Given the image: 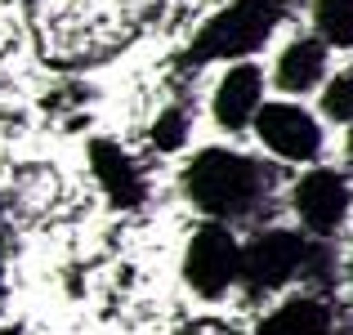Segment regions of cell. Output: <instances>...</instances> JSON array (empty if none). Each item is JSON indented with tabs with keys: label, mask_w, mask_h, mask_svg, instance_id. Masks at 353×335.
<instances>
[{
	"label": "cell",
	"mask_w": 353,
	"mask_h": 335,
	"mask_svg": "<svg viewBox=\"0 0 353 335\" xmlns=\"http://www.w3.org/2000/svg\"><path fill=\"white\" fill-rule=\"evenodd\" d=\"M259 108H264V72L255 63H233L215 90V103H210L215 121L224 130H246L255 125Z\"/></svg>",
	"instance_id": "obj_7"
},
{
	"label": "cell",
	"mask_w": 353,
	"mask_h": 335,
	"mask_svg": "<svg viewBox=\"0 0 353 335\" xmlns=\"http://www.w3.org/2000/svg\"><path fill=\"white\" fill-rule=\"evenodd\" d=\"M183 139H188V116H183L179 108L161 112V121L152 125V143H157V148H179Z\"/></svg>",
	"instance_id": "obj_13"
},
{
	"label": "cell",
	"mask_w": 353,
	"mask_h": 335,
	"mask_svg": "<svg viewBox=\"0 0 353 335\" xmlns=\"http://www.w3.org/2000/svg\"><path fill=\"white\" fill-rule=\"evenodd\" d=\"M318 41L331 50H353V0H313Z\"/></svg>",
	"instance_id": "obj_10"
},
{
	"label": "cell",
	"mask_w": 353,
	"mask_h": 335,
	"mask_svg": "<svg viewBox=\"0 0 353 335\" xmlns=\"http://www.w3.org/2000/svg\"><path fill=\"white\" fill-rule=\"evenodd\" d=\"M183 188H188L192 206L210 219H246L268 197V179L259 170V161L228 152V148H206V152L192 156Z\"/></svg>",
	"instance_id": "obj_1"
},
{
	"label": "cell",
	"mask_w": 353,
	"mask_h": 335,
	"mask_svg": "<svg viewBox=\"0 0 353 335\" xmlns=\"http://www.w3.org/2000/svg\"><path fill=\"white\" fill-rule=\"evenodd\" d=\"M286 0H233L228 9H219L192 41V63H241L246 54H255L259 45L273 36V27L282 23Z\"/></svg>",
	"instance_id": "obj_2"
},
{
	"label": "cell",
	"mask_w": 353,
	"mask_h": 335,
	"mask_svg": "<svg viewBox=\"0 0 353 335\" xmlns=\"http://www.w3.org/2000/svg\"><path fill=\"white\" fill-rule=\"evenodd\" d=\"M183 277L197 295L219 300L241 282V246L224 223H201L183 250Z\"/></svg>",
	"instance_id": "obj_4"
},
{
	"label": "cell",
	"mask_w": 353,
	"mask_h": 335,
	"mask_svg": "<svg viewBox=\"0 0 353 335\" xmlns=\"http://www.w3.org/2000/svg\"><path fill=\"white\" fill-rule=\"evenodd\" d=\"M327 327H331L327 304L313 300V295H295V300L277 304L255 327V335H327Z\"/></svg>",
	"instance_id": "obj_9"
},
{
	"label": "cell",
	"mask_w": 353,
	"mask_h": 335,
	"mask_svg": "<svg viewBox=\"0 0 353 335\" xmlns=\"http://www.w3.org/2000/svg\"><path fill=\"white\" fill-rule=\"evenodd\" d=\"M349 282H353V255H349Z\"/></svg>",
	"instance_id": "obj_14"
},
{
	"label": "cell",
	"mask_w": 353,
	"mask_h": 335,
	"mask_svg": "<svg viewBox=\"0 0 353 335\" xmlns=\"http://www.w3.org/2000/svg\"><path fill=\"white\" fill-rule=\"evenodd\" d=\"M313 250L300 232H286V228H268L259 237H250L241 246V286L255 295L277 291V286L295 282V277L309 268Z\"/></svg>",
	"instance_id": "obj_3"
},
{
	"label": "cell",
	"mask_w": 353,
	"mask_h": 335,
	"mask_svg": "<svg viewBox=\"0 0 353 335\" xmlns=\"http://www.w3.org/2000/svg\"><path fill=\"white\" fill-rule=\"evenodd\" d=\"M94 170H99V179L112 188L117 201H134L139 197V174H134V165L125 161V152H121V148L94 143Z\"/></svg>",
	"instance_id": "obj_11"
},
{
	"label": "cell",
	"mask_w": 353,
	"mask_h": 335,
	"mask_svg": "<svg viewBox=\"0 0 353 335\" xmlns=\"http://www.w3.org/2000/svg\"><path fill=\"white\" fill-rule=\"evenodd\" d=\"M255 134L282 161H318L322 152V125L300 103H264L255 116Z\"/></svg>",
	"instance_id": "obj_5"
},
{
	"label": "cell",
	"mask_w": 353,
	"mask_h": 335,
	"mask_svg": "<svg viewBox=\"0 0 353 335\" xmlns=\"http://www.w3.org/2000/svg\"><path fill=\"white\" fill-rule=\"evenodd\" d=\"M322 112H327L331 121H340V125H353V68L336 72V77L327 81V90H322Z\"/></svg>",
	"instance_id": "obj_12"
},
{
	"label": "cell",
	"mask_w": 353,
	"mask_h": 335,
	"mask_svg": "<svg viewBox=\"0 0 353 335\" xmlns=\"http://www.w3.org/2000/svg\"><path fill=\"white\" fill-rule=\"evenodd\" d=\"M291 201H295V215L304 219V228L313 232V237H336L340 232V223L349 219V183H345V174L340 170H309V174H300V183H295V192H291Z\"/></svg>",
	"instance_id": "obj_6"
},
{
	"label": "cell",
	"mask_w": 353,
	"mask_h": 335,
	"mask_svg": "<svg viewBox=\"0 0 353 335\" xmlns=\"http://www.w3.org/2000/svg\"><path fill=\"white\" fill-rule=\"evenodd\" d=\"M273 81H277V90H286V94H309V90H318L322 81H327V45H322L318 36L291 41L282 50V59H277Z\"/></svg>",
	"instance_id": "obj_8"
}]
</instances>
